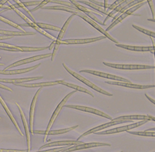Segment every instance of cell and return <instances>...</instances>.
<instances>
[{
  "label": "cell",
  "instance_id": "1",
  "mask_svg": "<svg viewBox=\"0 0 155 152\" xmlns=\"http://www.w3.org/2000/svg\"><path fill=\"white\" fill-rule=\"evenodd\" d=\"M76 92H77V90H75L74 91H73V92H71V93H70L68 94V95H66V97L61 101V102L60 103L58 104V105L57 106V107L56 108V109L54 110V113H53V115H52V117H51V119H50V120H49V123H48V127H47V130H45V131L36 130V131H34V133H36V134H44V135H45V137H44V142L46 141L47 135H48V133H49V131H50V130H51V127H52V126H53V124L54 122L55 121L56 118H57V117L58 116V114H59V113H60L61 110H62V107H64V106L65 105L66 103L67 102L68 100L69 99V98L70 97V96H72L74 93H75Z\"/></svg>",
  "mask_w": 155,
  "mask_h": 152
},
{
  "label": "cell",
  "instance_id": "2",
  "mask_svg": "<svg viewBox=\"0 0 155 152\" xmlns=\"http://www.w3.org/2000/svg\"><path fill=\"white\" fill-rule=\"evenodd\" d=\"M62 65H63L64 68L66 69V70L68 73H70V74H71L72 76H74V77L76 78V79L79 80V81H81L82 83H84L85 85H86L87 86H90L91 89H94V90H96L97 92H98V93H101V94H102L105 95V96H113L112 94L108 93V92L106 91V90H104L103 89H101V88H100V87L97 86V85H94V84L93 83L90 82V81L89 80H88V79H86V78L83 77V76H81V75L78 74V73H76V72L73 71L72 70H71V69H70L69 68H68V67L66 65V64L63 63Z\"/></svg>",
  "mask_w": 155,
  "mask_h": 152
},
{
  "label": "cell",
  "instance_id": "3",
  "mask_svg": "<svg viewBox=\"0 0 155 152\" xmlns=\"http://www.w3.org/2000/svg\"><path fill=\"white\" fill-rule=\"evenodd\" d=\"M103 64L107 66L112 68L118 69V70H149V69L155 68L154 66L145 65V64H114L110 62H103Z\"/></svg>",
  "mask_w": 155,
  "mask_h": 152
},
{
  "label": "cell",
  "instance_id": "4",
  "mask_svg": "<svg viewBox=\"0 0 155 152\" xmlns=\"http://www.w3.org/2000/svg\"><path fill=\"white\" fill-rule=\"evenodd\" d=\"M7 3L9 4V5H10L11 9H12L13 11H15L18 14V15H19V16L22 18L23 20H25V21L26 22V23H27V25H28L29 26H30V27H33V29H35V30L38 31L40 33H41V34L44 35V36H47L48 38H49V39H55V38L53 36H52V35H50L49 33H47L46 31H45L43 30L42 29L40 28V27H39L37 25H36L34 22H32L31 20H30L28 17H27V16L24 15V14H23L20 11H19V10H18V9H17L15 5H12V4L10 3V2L8 1Z\"/></svg>",
  "mask_w": 155,
  "mask_h": 152
},
{
  "label": "cell",
  "instance_id": "5",
  "mask_svg": "<svg viewBox=\"0 0 155 152\" xmlns=\"http://www.w3.org/2000/svg\"><path fill=\"white\" fill-rule=\"evenodd\" d=\"M148 121L147 120H142L138 122H136L134 123L130 124V125H127L122 127H118L114 129H111V130H107V131H103L101 132H97L95 133V134L96 135H112V134H116V133H119L124 131H129L131 130H133L136 127H138L141 126L143 125L145 123H147Z\"/></svg>",
  "mask_w": 155,
  "mask_h": 152
},
{
  "label": "cell",
  "instance_id": "6",
  "mask_svg": "<svg viewBox=\"0 0 155 152\" xmlns=\"http://www.w3.org/2000/svg\"><path fill=\"white\" fill-rule=\"evenodd\" d=\"M70 2L72 4H74V5L77 8V9H78V10H79L82 12H84V14H86V16L89 17L91 20H94V22H95L96 23H99V24H101V25H106V24H103V22H102L101 20H99L98 18L94 15V14H96V15H99V16H102V15H100L99 13L96 12L93 10H91V9H89V8H86V7L83 6V5H80L78 2H77V1H75V0H71Z\"/></svg>",
  "mask_w": 155,
  "mask_h": 152
},
{
  "label": "cell",
  "instance_id": "7",
  "mask_svg": "<svg viewBox=\"0 0 155 152\" xmlns=\"http://www.w3.org/2000/svg\"><path fill=\"white\" fill-rule=\"evenodd\" d=\"M75 15H71L69 18H68V19L66 21L65 24H64L62 28H61V31H60V33H59L58 36H57V39L55 40V44H54V49H53V52L52 53V56H51V61H54V57H55L56 55H57V51H58V47L59 46H60L61 44V42L62 41V38L64 35V33H66V29L68 28V25H69L70 23L71 20V19L73 18V17H74Z\"/></svg>",
  "mask_w": 155,
  "mask_h": 152
},
{
  "label": "cell",
  "instance_id": "8",
  "mask_svg": "<svg viewBox=\"0 0 155 152\" xmlns=\"http://www.w3.org/2000/svg\"><path fill=\"white\" fill-rule=\"evenodd\" d=\"M145 2H147V1H145V2H142V3H140V4L136 5H135V6H134V7H133L130 8L129 9H128V10L126 11L125 12L121 14V15L119 17H118L116 20H114V22L112 23L111 25H110V26H109L105 31H106L107 32H108V31H110L111 29L113 28L114 27L115 25H116L117 24H119V23H120L121 22H122V21L124 20L125 19V18H126L127 16H129V15H133V14L134 12H135V11H137L138 9H139L140 7H142L143 5L145 3Z\"/></svg>",
  "mask_w": 155,
  "mask_h": 152
},
{
  "label": "cell",
  "instance_id": "9",
  "mask_svg": "<svg viewBox=\"0 0 155 152\" xmlns=\"http://www.w3.org/2000/svg\"><path fill=\"white\" fill-rule=\"evenodd\" d=\"M80 72H85V73H90V74H92L96 76H99L101 77H104V78H107V79L113 80L114 81H120V82H125V83H132L130 80H128L127 79H125L124 77L117 76L115 75H112L110 74V73H104L101 72H99V71H95L92 70H81Z\"/></svg>",
  "mask_w": 155,
  "mask_h": 152
},
{
  "label": "cell",
  "instance_id": "10",
  "mask_svg": "<svg viewBox=\"0 0 155 152\" xmlns=\"http://www.w3.org/2000/svg\"><path fill=\"white\" fill-rule=\"evenodd\" d=\"M77 16H79V17H81V18H82V19H83V20H85L86 22H87L89 24H90L91 25L93 26V27H94V28H95L97 31H99L100 32V33L103 34L104 36H105L106 38L108 39L109 40H110L112 41V42L116 43V44H120L119 42H118L117 40H116L115 39H114V38L112 37V36L108 33V32H107L103 28H102L101 27H100V26L99 25V24H97L96 22H94V21L92 20H91L90 18L89 17H88L86 15H84V14L82 13V14H79V15H78Z\"/></svg>",
  "mask_w": 155,
  "mask_h": 152
},
{
  "label": "cell",
  "instance_id": "11",
  "mask_svg": "<svg viewBox=\"0 0 155 152\" xmlns=\"http://www.w3.org/2000/svg\"><path fill=\"white\" fill-rule=\"evenodd\" d=\"M131 121H129V120H117V121H113L111 120V122L107 123H104V124H102L101 126H99L97 127H95L93 129H91L89 131L85 132L84 133H83V135H81L79 138L77 140H79L81 138H83L86 135H90V134H92V133H97V132H99L100 131H102L104 129H106L108 128L109 127H112L114 126H116L118 125V124H120V123H127V122H129Z\"/></svg>",
  "mask_w": 155,
  "mask_h": 152
},
{
  "label": "cell",
  "instance_id": "12",
  "mask_svg": "<svg viewBox=\"0 0 155 152\" xmlns=\"http://www.w3.org/2000/svg\"><path fill=\"white\" fill-rule=\"evenodd\" d=\"M52 56V53H48V54H43V55H36V56H34L32 57H29L27 59H21L20 61H18L17 62H14L10 65L8 66L7 68L4 69L5 70H8V69L16 67L18 66H20L23 65V64H28L30 62H33L36 61H38V60L40 59H44L45 58H48L49 57Z\"/></svg>",
  "mask_w": 155,
  "mask_h": 152
},
{
  "label": "cell",
  "instance_id": "13",
  "mask_svg": "<svg viewBox=\"0 0 155 152\" xmlns=\"http://www.w3.org/2000/svg\"><path fill=\"white\" fill-rule=\"evenodd\" d=\"M66 107H68V108H71V109H77L79 110H81V111H84V112H86V113H90L92 114H94L98 115L99 117H104L107 119L110 120H112V118H111V117L109 116L107 114L104 113L102 111H100L99 110H97L94 108H90V107H85V106H80V105H68L65 106Z\"/></svg>",
  "mask_w": 155,
  "mask_h": 152
},
{
  "label": "cell",
  "instance_id": "14",
  "mask_svg": "<svg viewBox=\"0 0 155 152\" xmlns=\"http://www.w3.org/2000/svg\"><path fill=\"white\" fill-rule=\"evenodd\" d=\"M111 144L107 143H103V142H90V143L86 144H82L79 145L73 146L71 147H69L68 149L64 150L61 152H71L77 150H84L91 148H96V147H101V146H110Z\"/></svg>",
  "mask_w": 155,
  "mask_h": 152
},
{
  "label": "cell",
  "instance_id": "15",
  "mask_svg": "<svg viewBox=\"0 0 155 152\" xmlns=\"http://www.w3.org/2000/svg\"><path fill=\"white\" fill-rule=\"evenodd\" d=\"M106 83L112 85H117L121 86L127 87V88H130L134 89H139V90H143V89H148L151 88H154L155 85H141L134 84L132 83H125V82H120V81H106Z\"/></svg>",
  "mask_w": 155,
  "mask_h": 152
},
{
  "label": "cell",
  "instance_id": "16",
  "mask_svg": "<svg viewBox=\"0 0 155 152\" xmlns=\"http://www.w3.org/2000/svg\"><path fill=\"white\" fill-rule=\"evenodd\" d=\"M106 39L104 36H101L99 37L90 38V39H68L62 40L61 44H84L97 42V41L103 40Z\"/></svg>",
  "mask_w": 155,
  "mask_h": 152
},
{
  "label": "cell",
  "instance_id": "17",
  "mask_svg": "<svg viewBox=\"0 0 155 152\" xmlns=\"http://www.w3.org/2000/svg\"><path fill=\"white\" fill-rule=\"evenodd\" d=\"M49 48V47L35 48V47H24V46H12V48H0V49L5 50L8 52H38Z\"/></svg>",
  "mask_w": 155,
  "mask_h": 152
},
{
  "label": "cell",
  "instance_id": "18",
  "mask_svg": "<svg viewBox=\"0 0 155 152\" xmlns=\"http://www.w3.org/2000/svg\"><path fill=\"white\" fill-rule=\"evenodd\" d=\"M84 144L83 142L79 140H62V141H55L53 142H49L48 144H45L42 146H41L40 150L44 148H49V147H54V146H75Z\"/></svg>",
  "mask_w": 155,
  "mask_h": 152
},
{
  "label": "cell",
  "instance_id": "19",
  "mask_svg": "<svg viewBox=\"0 0 155 152\" xmlns=\"http://www.w3.org/2000/svg\"><path fill=\"white\" fill-rule=\"evenodd\" d=\"M117 47L125 49L127 50L133 51V52H151L153 53V47L152 46H129L121 44H116Z\"/></svg>",
  "mask_w": 155,
  "mask_h": 152
},
{
  "label": "cell",
  "instance_id": "20",
  "mask_svg": "<svg viewBox=\"0 0 155 152\" xmlns=\"http://www.w3.org/2000/svg\"><path fill=\"white\" fill-rule=\"evenodd\" d=\"M42 87L40 88L38 91L36 92L35 94L34 98L33 99V101L31 102V108H30V113H29V127H30V130L31 134H34V131H33V120H34V114H35V109L36 107V101H37L38 95L40 93V91L42 90Z\"/></svg>",
  "mask_w": 155,
  "mask_h": 152
},
{
  "label": "cell",
  "instance_id": "21",
  "mask_svg": "<svg viewBox=\"0 0 155 152\" xmlns=\"http://www.w3.org/2000/svg\"><path fill=\"white\" fill-rule=\"evenodd\" d=\"M113 121H117V120H147L150 121L148 115H140V114H136V115H125V116H121L119 117L116 118L112 119Z\"/></svg>",
  "mask_w": 155,
  "mask_h": 152
},
{
  "label": "cell",
  "instance_id": "22",
  "mask_svg": "<svg viewBox=\"0 0 155 152\" xmlns=\"http://www.w3.org/2000/svg\"><path fill=\"white\" fill-rule=\"evenodd\" d=\"M40 63L36 64L35 66H31L29 68H23V69H18V70H0V74L3 75H16L20 74V73H25L28 72H30L31 70H35L36 68H37L40 66Z\"/></svg>",
  "mask_w": 155,
  "mask_h": 152
},
{
  "label": "cell",
  "instance_id": "23",
  "mask_svg": "<svg viewBox=\"0 0 155 152\" xmlns=\"http://www.w3.org/2000/svg\"><path fill=\"white\" fill-rule=\"evenodd\" d=\"M42 76L39 77H27V78H19V79H0V82L2 83H13V84H18V83H25L26 82H29L31 81L38 80L42 79Z\"/></svg>",
  "mask_w": 155,
  "mask_h": 152
},
{
  "label": "cell",
  "instance_id": "24",
  "mask_svg": "<svg viewBox=\"0 0 155 152\" xmlns=\"http://www.w3.org/2000/svg\"><path fill=\"white\" fill-rule=\"evenodd\" d=\"M16 105L18 106V109H19L20 113L21 114V119H22V122L23 123H24V129H25V134H26V137H27V148H28V152L30 151L31 150V138H30V133H29V127H28V124H27L26 118L25 117V115L24 112H23L22 109H21L20 106L18 105V103H16Z\"/></svg>",
  "mask_w": 155,
  "mask_h": 152
},
{
  "label": "cell",
  "instance_id": "25",
  "mask_svg": "<svg viewBox=\"0 0 155 152\" xmlns=\"http://www.w3.org/2000/svg\"><path fill=\"white\" fill-rule=\"evenodd\" d=\"M42 8V9H50V10L64 11H66L68 12H71V13H72V15H77V16L79 15V14L83 13L79 10H77V9H74V8L68 7L66 6H62V5H57V6H52V7H44Z\"/></svg>",
  "mask_w": 155,
  "mask_h": 152
},
{
  "label": "cell",
  "instance_id": "26",
  "mask_svg": "<svg viewBox=\"0 0 155 152\" xmlns=\"http://www.w3.org/2000/svg\"><path fill=\"white\" fill-rule=\"evenodd\" d=\"M58 84L57 81H49V82H44V83H18L15 84L17 86L27 87V88H35V87H43V86H53L57 85Z\"/></svg>",
  "mask_w": 155,
  "mask_h": 152
},
{
  "label": "cell",
  "instance_id": "27",
  "mask_svg": "<svg viewBox=\"0 0 155 152\" xmlns=\"http://www.w3.org/2000/svg\"><path fill=\"white\" fill-rule=\"evenodd\" d=\"M58 84H61L62 85H65L66 86H68L70 87V88H71L73 89H74L77 91H80V92H83V93H86L89 94L90 96H92V97H94V94L91 93L90 91H89L88 89H84L83 88V87H81V86H79L78 85H74V84H71V83H68L65 81H63V80H58L57 81Z\"/></svg>",
  "mask_w": 155,
  "mask_h": 152
},
{
  "label": "cell",
  "instance_id": "28",
  "mask_svg": "<svg viewBox=\"0 0 155 152\" xmlns=\"http://www.w3.org/2000/svg\"><path fill=\"white\" fill-rule=\"evenodd\" d=\"M0 103H1V104L2 105L3 107L4 108L5 110L6 113H7L8 117L10 118V119L11 120V121H12V123H14V125H15V127H16L17 130L18 131V132L20 133V134L22 137L24 136V134H23V133L21 132V130H20V127L18 126V123H17V122L16 121V120H15V117H14L12 116V114L11 112L10 111V110L8 109V107H7V105H6L5 102L4 100H3V98H2V96H0Z\"/></svg>",
  "mask_w": 155,
  "mask_h": 152
},
{
  "label": "cell",
  "instance_id": "29",
  "mask_svg": "<svg viewBox=\"0 0 155 152\" xmlns=\"http://www.w3.org/2000/svg\"><path fill=\"white\" fill-rule=\"evenodd\" d=\"M145 2L144 0H138V1H130V2H129L128 4L126 5H125L124 8H123L119 12H118V13L117 14L116 16H115L114 17L113 20H112V23L114 21V20H116L117 19V18L121 15V14L125 12L126 11H127V10H128V9H129L130 7V8L133 7L136 5L140 4V3H142V2Z\"/></svg>",
  "mask_w": 155,
  "mask_h": 152
},
{
  "label": "cell",
  "instance_id": "30",
  "mask_svg": "<svg viewBox=\"0 0 155 152\" xmlns=\"http://www.w3.org/2000/svg\"><path fill=\"white\" fill-rule=\"evenodd\" d=\"M130 2V1H127V0H125V1L123 2V3H121L120 5H118L117 7H116L114 9V10H112L111 12H109V14L108 15H107V18H105V20H104V22H103V24H106L105 23H106V22L109 19V18H112V17H114V16L116 14H117L118 12H119L121 9L124 8L126 5H127Z\"/></svg>",
  "mask_w": 155,
  "mask_h": 152
},
{
  "label": "cell",
  "instance_id": "31",
  "mask_svg": "<svg viewBox=\"0 0 155 152\" xmlns=\"http://www.w3.org/2000/svg\"><path fill=\"white\" fill-rule=\"evenodd\" d=\"M0 35H5V36H25V35H34L35 33L33 32H15V31H4L0 30Z\"/></svg>",
  "mask_w": 155,
  "mask_h": 152
},
{
  "label": "cell",
  "instance_id": "32",
  "mask_svg": "<svg viewBox=\"0 0 155 152\" xmlns=\"http://www.w3.org/2000/svg\"><path fill=\"white\" fill-rule=\"evenodd\" d=\"M78 2L79 3H84V4L86 5L89 6L90 7H92V8L95 9V10H96V11H99L100 12H101V13L104 14V15H108V14H109V12H110V11H109L108 10V11L104 10V9L103 7L97 6V5H95V4L92 3H91L90 1L89 2H88V1H79V2Z\"/></svg>",
  "mask_w": 155,
  "mask_h": 152
},
{
  "label": "cell",
  "instance_id": "33",
  "mask_svg": "<svg viewBox=\"0 0 155 152\" xmlns=\"http://www.w3.org/2000/svg\"><path fill=\"white\" fill-rule=\"evenodd\" d=\"M79 126H75L74 127H68L66 129H64V130H53V131H49L48 135H61L64 134V133H66L68 132H70L72 130H75L77 127H78Z\"/></svg>",
  "mask_w": 155,
  "mask_h": 152
},
{
  "label": "cell",
  "instance_id": "34",
  "mask_svg": "<svg viewBox=\"0 0 155 152\" xmlns=\"http://www.w3.org/2000/svg\"><path fill=\"white\" fill-rule=\"evenodd\" d=\"M129 133L132 135L142 136V137H155V131H128Z\"/></svg>",
  "mask_w": 155,
  "mask_h": 152
},
{
  "label": "cell",
  "instance_id": "35",
  "mask_svg": "<svg viewBox=\"0 0 155 152\" xmlns=\"http://www.w3.org/2000/svg\"><path fill=\"white\" fill-rule=\"evenodd\" d=\"M35 24L37 25L41 29H49V30H53L55 31H61V28H59L58 27L54 26L52 25H49L47 24H44V23H35Z\"/></svg>",
  "mask_w": 155,
  "mask_h": 152
},
{
  "label": "cell",
  "instance_id": "36",
  "mask_svg": "<svg viewBox=\"0 0 155 152\" xmlns=\"http://www.w3.org/2000/svg\"><path fill=\"white\" fill-rule=\"evenodd\" d=\"M0 21H2V22H5V23H6V24H8V25H10L12 26L13 27H15V28H16V29H19L20 31L24 32V33H25V32H26L24 29L21 28L20 25L16 24V23H14L13 22H12V21H11V20H9L7 19V18H4V17H3V16H0Z\"/></svg>",
  "mask_w": 155,
  "mask_h": 152
},
{
  "label": "cell",
  "instance_id": "37",
  "mask_svg": "<svg viewBox=\"0 0 155 152\" xmlns=\"http://www.w3.org/2000/svg\"><path fill=\"white\" fill-rule=\"evenodd\" d=\"M133 27H134L135 29L139 31L140 32H141V33H142L145 35L151 36V38H154L155 39V32L149 31V30H147V29H145L144 28H142V27H141L138 26V25H133Z\"/></svg>",
  "mask_w": 155,
  "mask_h": 152
},
{
  "label": "cell",
  "instance_id": "38",
  "mask_svg": "<svg viewBox=\"0 0 155 152\" xmlns=\"http://www.w3.org/2000/svg\"><path fill=\"white\" fill-rule=\"evenodd\" d=\"M50 2L57 3V4H59V5H62V6H66V7H70V8L78 10V9H77V8L74 5L72 4L71 2L61 1V0H50Z\"/></svg>",
  "mask_w": 155,
  "mask_h": 152
},
{
  "label": "cell",
  "instance_id": "39",
  "mask_svg": "<svg viewBox=\"0 0 155 152\" xmlns=\"http://www.w3.org/2000/svg\"><path fill=\"white\" fill-rule=\"evenodd\" d=\"M15 2L17 3V5H18L16 6V7H18V8H19V7H21V8H22L23 9H24V10L29 14V15H30V16L32 18V19L33 20V21H34V22L35 23H36V22H35V18H34V16L32 15V14L31 13V11H29L28 9H27V8H26V7L25 6H24V5L23 4V2H20V1H18V0H15Z\"/></svg>",
  "mask_w": 155,
  "mask_h": 152
},
{
  "label": "cell",
  "instance_id": "40",
  "mask_svg": "<svg viewBox=\"0 0 155 152\" xmlns=\"http://www.w3.org/2000/svg\"><path fill=\"white\" fill-rule=\"evenodd\" d=\"M70 146H66V147H61V148H57L51 150H44V151H38L36 152H61L64 150L68 149Z\"/></svg>",
  "mask_w": 155,
  "mask_h": 152
},
{
  "label": "cell",
  "instance_id": "41",
  "mask_svg": "<svg viewBox=\"0 0 155 152\" xmlns=\"http://www.w3.org/2000/svg\"><path fill=\"white\" fill-rule=\"evenodd\" d=\"M124 1H125V0H117V1L114 2L112 4L110 5V6H109V7L108 8V11H110L114 10V9L116 7H117L118 5H120L121 3L124 2Z\"/></svg>",
  "mask_w": 155,
  "mask_h": 152
},
{
  "label": "cell",
  "instance_id": "42",
  "mask_svg": "<svg viewBox=\"0 0 155 152\" xmlns=\"http://www.w3.org/2000/svg\"><path fill=\"white\" fill-rule=\"evenodd\" d=\"M50 2V0H45V1H42V2H41V3L40 4H39L36 7H35V8H33V9H32V10L31 11V12H34V11H36V10H38V9H39V8H43L45 5L46 4H48V3H49Z\"/></svg>",
  "mask_w": 155,
  "mask_h": 152
},
{
  "label": "cell",
  "instance_id": "43",
  "mask_svg": "<svg viewBox=\"0 0 155 152\" xmlns=\"http://www.w3.org/2000/svg\"><path fill=\"white\" fill-rule=\"evenodd\" d=\"M41 1H33V2H23V4L24 5L25 7H29V6H34V5H38L39 4L41 3Z\"/></svg>",
  "mask_w": 155,
  "mask_h": 152
},
{
  "label": "cell",
  "instance_id": "44",
  "mask_svg": "<svg viewBox=\"0 0 155 152\" xmlns=\"http://www.w3.org/2000/svg\"><path fill=\"white\" fill-rule=\"evenodd\" d=\"M148 3L150 9H151V11L152 12V16H153V19H154V16H155V10H154V3L153 1H150V0H148L147 1Z\"/></svg>",
  "mask_w": 155,
  "mask_h": 152
},
{
  "label": "cell",
  "instance_id": "45",
  "mask_svg": "<svg viewBox=\"0 0 155 152\" xmlns=\"http://www.w3.org/2000/svg\"><path fill=\"white\" fill-rule=\"evenodd\" d=\"M0 152H28V151H27V150H17L0 149Z\"/></svg>",
  "mask_w": 155,
  "mask_h": 152
},
{
  "label": "cell",
  "instance_id": "46",
  "mask_svg": "<svg viewBox=\"0 0 155 152\" xmlns=\"http://www.w3.org/2000/svg\"><path fill=\"white\" fill-rule=\"evenodd\" d=\"M12 44H8L7 43H3V42H0V48H12Z\"/></svg>",
  "mask_w": 155,
  "mask_h": 152
},
{
  "label": "cell",
  "instance_id": "47",
  "mask_svg": "<svg viewBox=\"0 0 155 152\" xmlns=\"http://www.w3.org/2000/svg\"><path fill=\"white\" fill-rule=\"evenodd\" d=\"M91 3H92L95 5H96L97 6H99V7H104V3H102V2H97V1H90Z\"/></svg>",
  "mask_w": 155,
  "mask_h": 152
},
{
  "label": "cell",
  "instance_id": "48",
  "mask_svg": "<svg viewBox=\"0 0 155 152\" xmlns=\"http://www.w3.org/2000/svg\"><path fill=\"white\" fill-rule=\"evenodd\" d=\"M0 88L3 89H5V90H8V91H11V93H12V92H13V90H12L11 88H9L8 86H6V85H3V84H1V83H0Z\"/></svg>",
  "mask_w": 155,
  "mask_h": 152
},
{
  "label": "cell",
  "instance_id": "49",
  "mask_svg": "<svg viewBox=\"0 0 155 152\" xmlns=\"http://www.w3.org/2000/svg\"><path fill=\"white\" fill-rule=\"evenodd\" d=\"M145 97H146L150 101H151V103H153L154 105H155V100H154L152 98L150 97V96L147 94H145Z\"/></svg>",
  "mask_w": 155,
  "mask_h": 152
},
{
  "label": "cell",
  "instance_id": "50",
  "mask_svg": "<svg viewBox=\"0 0 155 152\" xmlns=\"http://www.w3.org/2000/svg\"><path fill=\"white\" fill-rule=\"evenodd\" d=\"M13 38V36H0V40H7L9 39H12Z\"/></svg>",
  "mask_w": 155,
  "mask_h": 152
},
{
  "label": "cell",
  "instance_id": "51",
  "mask_svg": "<svg viewBox=\"0 0 155 152\" xmlns=\"http://www.w3.org/2000/svg\"><path fill=\"white\" fill-rule=\"evenodd\" d=\"M110 6V5L108 4V1L107 0H105V1L104 2V10H107V8H108Z\"/></svg>",
  "mask_w": 155,
  "mask_h": 152
},
{
  "label": "cell",
  "instance_id": "52",
  "mask_svg": "<svg viewBox=\"0 0 155 152\" xmlns=\"http://www.w3.org/2000/svg\"><path fill=\"white\" fill-rule=\"evenodd\" d=\"M7 2L8 1H7V0H2V1H0V8H3V7L4 6L3 5Z\"/></svg>",
  "mask_w": 155,
  "mask_h": 152
},
{
  "label": "cell",
  "instance_id": "53",
  "mask_svg": "<svg viewBox=\"0 0 155 152\" xmlns=\"http://www.w3.org/2000/svg\"><path fill=\"white\" fill-rule=\"evenodd\" d=\"M151 41H152V43H153V54L154 55V59H155V44H154V42L153 39L151 38Z\"/></svg>",
  "mask_w": 155,
  "mask_h": 152
},
{
  "label": "cell",
  "instance_id": "54",
  "mask_svg": "<svg viewBox=\"0 0 155 152\" xmlns=\"http://www.w3.org/2000/svg\"><path fill=\"white\" fill-rule=\"evenodd\" d=\"M54 44H55V40H54L53 42L51 43V44L50 45V46H49V50H51V49H52L53 47L54 46Z\"/></svg>",
  "mask_w": 155,
  "mask_h": 152
},
{
  "label": "cell",
  "instance_id": "55",
  "mask_svg": "<svg viewBox=\"0 0 155 152\" xmlns=\"http://www.w3.org/2000/svg\"><path fill=\"white\" fill-rule=\"evenodd\" d=\"M148 117L149 118L150 121H153V122H155V117L151 116V115H148Z\"/></svg>",
  "mask_w": 155,
  "mask_h": 152
},
{
  "label": "cell",
  "instance_id": "56",
  "mask_svg": "<svg viewBox=\"0 0 155 152\" xmlns=\"http://www.w3.org/2000/svg\"><path fill=\"white\" fill-rule=\"evenodd\" d=\"M147 131H155V127L151 128V129H149V130H146Z\"/></svg>",
  "mask_w": 155,
  "mask_h": 152
},
{
  "label": "cell",
  "instance_id": "57",
  "mask_svg": "<svg viewBox=\"0 0 155 152\" xmlns=\"http://www.w3.org/2000/svg\"><path fill=\"white\" fill-rule=\"evenodd\" d=\"M147 20H148V21H150V22H154V23H155V18H154V19H153V18H151V19H148Z\"/></svg>",
  "mask_w": 155,
  "mask_h": 152
},
{
  "label": "cell",
  "instance_id": "58",
  "mask_svg": "<svg viewBox=\"0 0 155 152\" xmlns=\"http://www.w3.org/2000/svg\"><path fill=\"white\" fill-rule=\"evenodd\" d=\"M120 152H124V151H120Z\"/></svg>",
  "mask_w": 155,
  "mask_h": 152
},
{
  "label": "cell",
  "instance_id": "59",
  "mask_svg": "<svg viewBox=\"0 0 155 152\" xmlns=\"http://www.w3.org/2000/svg\"><path fill=\"white\" fill-rule=\"evenodd\" d=\"M0 119H2V118H1V117H0Z\"/></svg>",
  "mask_w": 155,
  "mask_h": 152
},
{
  "label": "cell",
  "instance_id": "60",
  "mask_svg": "<svg viewBox=\"0 0 155 152\" xmlns=\"http://www.w3.org/2000/svg\"><path fill=\"white\" fill-rule=\"evenodd\" d=\"M0 59H1V57H0Z\"/></svg>",
  "mask_w": 155,
  "mask_h": 152
}]
</instances>
